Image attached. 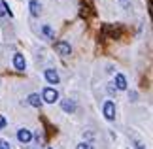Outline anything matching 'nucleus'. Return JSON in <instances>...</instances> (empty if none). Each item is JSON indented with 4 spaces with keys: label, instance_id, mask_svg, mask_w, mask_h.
Listing matches in <instances>:
<instances>
[{
    "label": "nucleus",
    "instance_id": "nucleus-1",
    "mask_svg": "<svg viewBox=\"0 0 153 149\" xmlns=\"http://www.w3.org/2000/svg\"><path fill=\"white\" fill-rule=\"evenodd\" d=\"M42 98L48 104H53V102H57V100H59V93L55 91V89H51V87H45L44 91H42Z\"/></svg>",
    "mask_w": 153,
    "mask_h": 149
},
{
    "label": "nucleus",
    "instance_id": "nucleus-2",
    "mask_svg": "<svg viewBox=\"0 0 153 149\" xmlns=\"http://www.w3.org/2000/svg\"><path fill=\"white\" fill-rule=\"evenodd\" d=\"M104 117L108 119V121H114L115 119V104L111 102V100H108V102L104 104Z\"/></svg>",
    "mask_w": 153,
    "mask_h": 149
},
{
    "label": "nucleus",
    "instance_id": "nucleus-3",
    "mask_svg": "<svg viewBox=\"0 0 153 149\" xmlns=\"http://www.w3.org/2000/svg\"><path fill=\"white\" fill-rule=\"evenodd\" d=\"M17 140H19L21 144H28V142L32 140V132L28 128H21L19 132H17Z\"/></svg>",
    "mask_w": 153,
    "mask_h": 149
},
{
    "label": "nucleus",
    "instance_id": "nucleus-4",
    "mask_svg": "<svg viewBox=\"0 0 153 149\" xmlns=\"http://www.w3.org/2000/svg\"><path fill=\"white\" fill-rule=\"evenodd\" d=\"M13 66L17 70H25L27 68V61H25V57H23L21 53H15L13 55Z\"/></svg>",
    "mask_w": 153,
    "mask_h": 149
},
{
    "label": "nucleus",
    "instance_id": "nucleus-5",
    "mask_svg": "<svg viewBox=\"0 0 153 149\" xmlns=\"http://www.w3.org/2000/svg\"><path fill=\"white\" fill-rule=\"evenodd\" d=\"M55 49L61 53V55H70V53H72V47H70V44H66V42H57Z\"/></svg>",
    "mask_w": 153,
    "mask_h": 149
},
{
    "label": "nucleus",
    "instance_id": "nucleus-6",
    "mask_svg": "<svg viewBox=\"0 0 153 149\" xmlns=\"http://www.w3.org/2000/svg\"><path fill=\"white\" fill-rule=\"evenodd\" d=\"M27 102L34 106V108H42V98H40V94L36 93H32V94H28V98H27Z\"/></svg>",
    "mask_w": 153,
    "mask_h": 149
},
{
    "label": "nucleus",
    "instance_id": "nucleus-7",
    "mask_svg": "<svg viewBox=\"0 0 153 149\" xmlns=\"http://www.w3.org/2000/svg\"><path fill=\"white\" fill-rule=\"evenodd\" d=\"M44 76H45V79H48V83H59V74L53 68H48L44 72Z\"/></svg>",
    "mask_w": 153,
    "mask_h": 149
},
{
    "label": "nucleus",
    "instance_id": "nucleus-8",
    "mask_svg": "<svg viewBox=\"0 0 153 149\" xmlns=\"http://www.w3.org/2000/svg\"><path fill=\"white\" fill-rule=\"evenodd\" d=\"M28 8H30V13L34 17H38L42 13V6H40V2H36V0H30V2H28Z\"/></svg>",
    "mask_w": 153,
    "mask_h": 149
},
{
    "label": "nucleus",
    "instance_id": "nucleus-9",
    "mask_svg": "<svg viewBox=\"0 0 153 149\" xmlns=\"http://www.w3.org/2000/svg\"><path fill=\"white\" fill-rule=\"evenodd\" d=\"M115 87L121 89V91H125V89H127V79H125V76H123V74H117L115 76Z\"/></svg>",
    "mask_w": 153,
    "mask_h": 149
},
{
    "label": "nucleus",
    "instance_id": "nucleus-10",
    "mask_svg": "<svg viewBox=\"0 0 153 149\" xmlns=\"http://www.w3.org/2000/svg\"><path fill=\"white\" fill-rule=\"evenodd\" d=\"M62 110L66 111V113H74V110H76V104L72 102V100H62Z\"/></svg>",
    "mask_w": 153,
    "mask_h": 149
},
{
    "label": "nucleus",
    "instance_id": "nucleus-11",
    "mask_svg": "<svg viewBox=\"0 0 153 149\" xmlns=\"http://www.w3.org/2000/svg\"><path fill=\"white\" fill-rule=\"evenodd\" d=\"M42 32H44L48 38H55V32H53V28L48 27V25H44V27H42Z\"/></svg>",
    "mask_w": 153,
    "mask_h": 149
},
{
    "label": "nucleus",
    "instance_id": "nucleus-12",
    "mask_svg": "<svg viewBox=\"0 0 153 149\" xmlns=\"http://www.w3.org/2000/svg\"><path fill=\"white\" fill-rule=\"evenodd\" d=\"M6 13H10V15H11V11H10V8H8V4L0 2V17H4Z\"/></svg>",
    "mask_w": 153,
    "mask_h": 149
},
{
    "label": "nucleus",
    "instance_id": "nucleus-13",
    "mask_svg": "<svg viewBox=\"0 0 153 149\" xmlns=\"http://www.w3.org/2000/svg\"><path fill=\"white\" fill-rule=\"evenodd\" d=\"M76 149H93V144H89V142H83V144H78V147Z\"/></svg>",
    "mask_w": 153,
    "mask_h": 149
},
{
    "label": "nucleus",
    "instance_id": "nucleus-14",
    "mask_svg": "<svg viewBox=\"0 0 153 149\" xmlns=\"http://www.w3.org/2000/svg\"><path fill=\"white\" fill-rule=\"evenodd\" d=\"M0 149H11V147H10V144L6 140H0Z\"/></svg>",
    "mask_w": 153,
    "mask_h": 149
},
{
    "label": "nucleus",
    "instance_id": "nucleus-15",
    "mask_svg": "<svg viewBox=\"0 0 153 149\" xmlns=\"http://www.w3.org/2000/svg\"><path fill=\"white\" fill-rule=\"evenodd\" d=\"M4 127H6V119L0 115V128H4Z\"/></svg>",
    "mask_w": 153,
    "mask_h": 149
}]
</instances>
